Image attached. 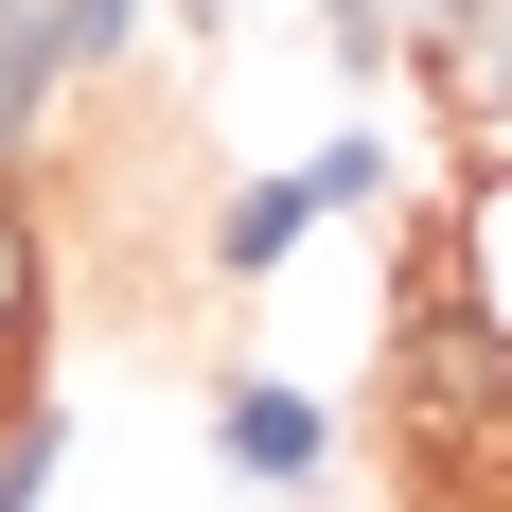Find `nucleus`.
<instances>
[{"label": "nucleus", "mask_w": 512, "mask_h": 512, "mask_svg": "<svg viewBox=\"0 0 512 512\" xmlns=\"http://www.w3.org/2000/svg\"><path fill=\"white\" fill-rule=\"evenodd\" d=\"M212 442H230L248 495H318V477H336V407L283 389V371H230V389H212Z\"/></svg>", "instance_id": "f257e3e1"}, {"label": "nucleus", "mask_w": 512, "mask_h": 512, "mask_svg": "<svg viewBox=\"0 0 512 512\" xmlns=\"http://www.w3.org/2000/svg\"><path fill=\"white\" fill-rule=\"evenodd\" d=\"M301 230H318V177L283 159V177H230V195H212L195 265H212V283H283V265H301Z\"/></svg>", "instance_id": "f03ea898"}, {"label": "nucleus", "mask_w": 512, "mask_h": 512, "mask_svg": "<svg viewBox=\"0 0 512 512\" xmlns=\"http://www.w3.org/2000/svg\"><path fill=\"white\" fill-rule=\"evenodd\" d=\"M36 18H53V71H71V89H106V71L142 53V0H36Z\"/></svg>", "instance_id": "7ed1b4c3"}, {"label": "nucleus", "mask_w": 512, "mask_h": 512, "mask_svg": "<svg viewBox=\"0 0 512 512\" xmlns=\"http://www.w3.org/2000/svg\"><path fill=\"white\" fill-rule=\"evenodd\" d=\"M71 477V407H0V512H36Z\"/></svg>", "instance_id": "20e7f679"}, {"label": "nucleus", "mask_w": 512, "mask_h": 512, "mask_svg": "<svg viewBox=\"0 0 512 512\" xmlns=\"http://www.w3.org/2000/svg\"><path fill=\"white\" fill-rule=\"evenodd\" d=\"M301 177H318V212H371V195H389V142H371V124H336Z\"/></svg>", "instance_id": "39448f33"}, {"label": "nucleus", "mask_w": 512, "mask_h": 512, "mask_svg": "<svg viewBox=\"0 0 512 512\" xmlns=\"http://www.w3.org/2000/svg\"><path fill=\"white\" fill-rule=\"evenodd\" d=\"M159 18H195V36H212V0H159Z\"/></svg>", "instance_id": "423d86ee"}]
</instances>
